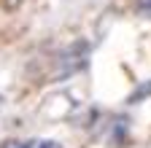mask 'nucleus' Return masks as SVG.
Here are the masks:
<instances>
[{
  "instance_id": "nucleus-1",
  "label": "nucleus",
  "mask_w": 151,
  "mask_h": 148,
  "mask_svg": "<svg viewBox=\"0 0 151 148\" xmlns=\"http://www.w3.org/2000/svg\"><path fill=\"white\" fill-rule=\"evenodd\" d=\"M35 148H60V143H54V140H41Z\"/></svg>"
},
{
  "instance_id": "nucleus-2",
  "label": "nucleus",
  "mask_w": 151,
  "mask_h": 148,
  "mask_svg": "<svg viewBox=\"0 0 151 148\" xmlns=\"http://www.w3.org/2000/svg\"><path fill=\"white\" fill-rule=\"evenodd\" d=\"M3 148H27V145H24V143H6Z\"/></svg>"
}]
</instances>
